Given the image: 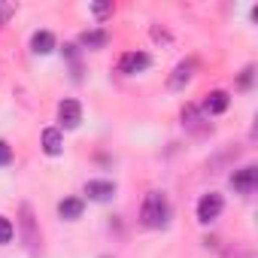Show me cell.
<instances>
[{"label": "cell", "instance_id": "6da1fadb", "mask_svg": "<svg viewBox=\"0 0 258 258\" xmlns=\"http://www.w3.org/2000/svg\"><path fill=\"white\" fill-rule=\"evenodd\" d=\"M140 222L152 231H158L170 222V201H167L164 191H155V188L146 191V198L140 204Z\"/></svg>", "mask_w": 258, "mask_h": 258}, {"label": "cell", "instance_id": "7a4b0ae2", "mask_svg": "<svg viewBox=\"0 0 258 258\" xmlns=\"http://www.w3.org/2000/svg\"><path fill=\"white\" fill-rule=\"evenodd\" d=\"M222 210H225V198L219 191H207V195H201L195 213H198V222L201 225H210V222H216L222 216Z\"/></svg>", "mask_w": 258, "mask_h": 258}, {"label": "cell", "instance_id": "3957f363", "mask_svg": "<svg viewBox=\"0 0 258 258\" xmlns=\"http://www.w3.org/2000/svg\"><path fill=\"white\" fill-rule=\"evenodd\" d=\"M149 67H152V55L149 52H124L118 58V73H124V76L146 73Z\"/></svg>", "mask_w": 258, "mask_h": 258}, {"label": "cell", "instance_id": "277c9868", "mask_svg": "<svg viewBox=\"0 0 258 258\" xmlns=\"http://www.w3.org/2000/svg\"><path fill=\"white\" fill-rule=\"evenodd\" d=\"M22 234H25V243L31 249V255H37L40 249V234H37V219H34V207L31 204H22Z\"/></svg>", "mask_w": 258, "mask_h": 258}, {"label": "cell", "instance_id": "5b68a950", "mask_svg": "<svg viewBox=\"0 0 258 258\" xmlns=\"http://www.w3.org/2000/svg\"><path fill=\"white\" fill-rule=\"evenodd\" d=\"M255 185H258V167L246 164V167H240V170L231 173V188H234V191H240V195H252Z\"/></svg>", "mask_w": 258, "mask_h": 258}, {"label": "cell", "instance_id": "8992f818", "mask_svg": "<svg viewBox=\"0 0 258 258\" xmlns=\"http://www.w3.org/2000/svg\"><path fill=\"white\" fill-rule=\"evenodd\" d=\"M195 70H198V61L195 58H185V61H179L176 67H173V73H170V79H167V85L173 88V91H182L191 79H195Z\"/></svg>", "mask_w": 258, "mask_h": 258}, {"label": "cell", "instance_id": "52a82bcc", "mask_svg": "<svg viewBox=\"0 0 258 258\" xmlns=\"http://www.w3.org/2000/svg\"><path fill=\"white\" fill-rule=\"evenodd\" d=\"M58 121H61V127H67V131H73V127H79V121H82V103L79 100H61L58 103Z\"/></svg>", "mask_w": 258, "mask_h": 258}, {"label": "cell", "instance_id": "ba28073f", "mask_svg": "<svg viewBox=\"0 0 258 258\" xmlns=\"http://www.w3.org/2000/svg\"><path fill=\"white\" fill-rule=\"evenodd\" d=\"M228 106H231V94H228L225 88H213V91L204 97L201 112H204V115H222Z\"/></svg>", "mask_w": 258, "mask_h": 258}, {"label": "cell", "instance_id": "9c48e42d", "mask_svg": "<svg viewBox=\"0 0 258 258\" xmlns=\"http://www.w3.org/2000/svg\"><path fill=\"white\" fill-rule=\"evenodd\" d=\"M85 195H88V201L103 204V201H109L115 195V182H109V179H88L85 182Z\"/></svg>", "mask_w": 258, "mask_h": 258}, {"label": "cell", "instance_id": "30bf717a", "mask_svg": "<svg viewBox=\"0 0 258 258\" xmlns=\"http://www.w3.org/2000/svg\"><path fill=\"white\" fill-rule=\"evenodd\" d=\"M40 143H43V152H46L49 158H58V155L64 152V137H61L58 127H46L43 137H40Z\"/></svg>", "mask_w": 258, "mask_h": 258}, {"label": "cell", "instance_id": "8fae6325", "mask_svg": "<svg viewBox=\"0 0 258 258\" xmlns=\"http://www.w3.org/2000/svg\"><path fill=\"white\" fill-rule=\"evenodd\" d=\"M82 210H85V201H82V198H64V201L58 204V216H61L64 222H76V219L82 216Z\"/></svg>", "mask_w": 258, "mask_h": 258}, {"label": "cell", "instance_id": "7c38bea8", "mask_svg": "<svg viewBox=\"0 0 258 258\" xmlns=\"http://www.w3.org/2000/svg\"><path fill=\"white\" fill-rule=\"evenodd\" d=\"M52 49H55V34L52 31H37L31 37V52L34 55H49Z\"/></svg>", "mask_w": 258, "mask_h": 258}, {"label": "cell", "instance_id": "4fadbf2b", "mask_svg": "<svg viewBox=\"0 0 258 258\" xmlns=\"http://www.w3.org/2000/svg\"><path fill=\"white\" fill-rule=\"evenodd\" d=\"M109 43V34L106 31H82V37H79V46H85V49H103Z\"/></svg>", "mask_w": 258, "mask_h": 258}, {"label": "cell", "instance_id": "5bb4252c", "mask_svg": "<svg viewBox=\"0 0 258 258\" xmlns=\"http://www.w3.org/2000/svg\"><path fill=\"white\" fill-rule=\"evenodd\" d=\"M201 121H204V112H201V106L188 103V106L182 109V124H188V127H201Z\"/></svg>", "mask_w": 258, "mask_h": 258}, {"label": "cell", "instance_id": "9a60e30c", "mask_svg": "<svg viewBox=\"0 0 258 258\" xmlns=\"http://www.w3.org/2000/svg\"><path fill=\"white\" fill-rule=\"evenodd\" d=\"M13 237H16V225H13L7 216H0V246H7Z\"/></svg>", "mask_w": 258, "mask_h": 258}, {"label": "cell", "instance_id": "2e32d148", "mask_svg": "<svg viewBox=\"0 0 258 258\" xmlns=\"http://www.w3.org/2000/svg\"><path fill=\"white\" fill-rule=\"evenodd\" d=\"M13 164V149L7 140H0V167H10Z\"/></svg>", "mask_w": 258, "mask_h": 258}, {"label": "cell", "instance_id": "e0dca14e", "mask_svg": "<svg viewBox=\"0 0 258 258\" xmlns=\"http://www.w3.org/2000/svg\"><path fill=\"white\" fill-rule=\"evenodd\" d=\"M112 4H91V13L97 16V19H106V16H112Z\"/></svg>", "mask_w": 258, "mask_h": 258}, {"label": "cell", "instance_id": "ac0fdd59", "mask_svg": "<svg viewBox=\"0 0 258 258\" xmlns=\"http://www.w3.org/2000/svg\"><path fill=\"white\" fill-rule=\"evenodd\" d=\"M16 16V4H0V25H7Z\"/></svg>", "mask_w": 258, "mask_h": 258}, {"label": "cell", "instance_id": "d6986e66", "mask_svg": "<svg viewBox=\"0 0 258 258\" xmlns=\"http://www.w3.org/2000/svg\"><path fill=\"white\" fill-rule=\"evenodd\" d=\"M252 73H255V67L249 64V67L240 73V88H249V85H252Z\"/></svg>", "mask_w": 258, "mask_h": 258}]
</instances>
